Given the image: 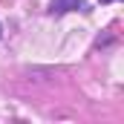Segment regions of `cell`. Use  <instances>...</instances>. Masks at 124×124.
I'll return each mask as SVG.
<instances>
[{"instance_id":"obj_2","label":"cell","mask_w":124,"mask_h":124,"mask_svg":"<svg viewBox=\"0 0 124 124\" xmlns=\"http://www.w3.org/2000/svg\"><path fill=\"white\" fill-rule=\"evenodd\" d=\"M101 3H113V0H101Z\"/></svg>"},{"instance_id":"obj_3","label":"cell","mask_w":124,"mask_h":124,"mask_svg":"<svg viewBox=\"0 0 124 124\" xmlns=\"http://www.w3.org/2000/svg\"><path fill=\"white\" fill-rule=\"evenodd\" d=\"M0 35H3V26H0Z\"/></svg>"},{"instance_id":"obj_1","label":"cell","mask_w":124,"mask_h":124,"mask_svg":"<svg viewBox=\"0 0 124 124\" xmlns=\"http://www.w3.org/2000/svg\"><path fill=\"white\" fill-rule=\"evenodd\" d=\"M78 9H84V0H52L49 3V15H66Z\"/></svg>"}]
</instances>
